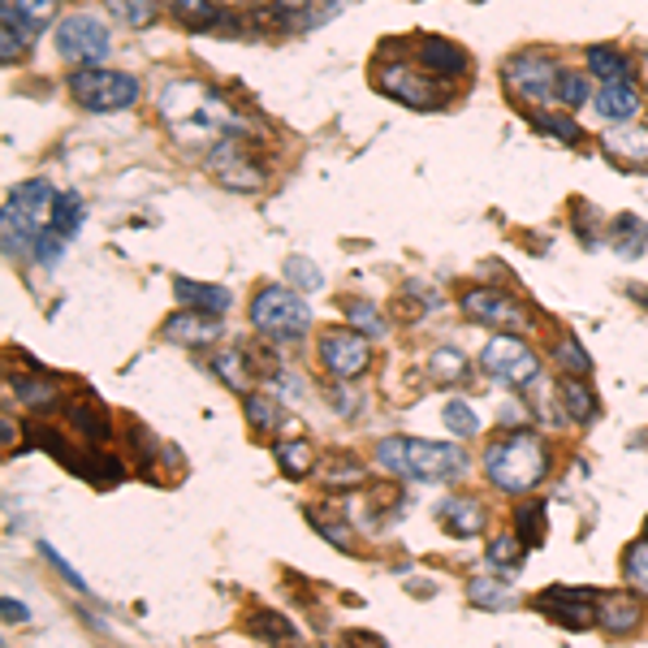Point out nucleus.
Returning a JSON list of instances; mask_svg holds the SVG:
<instances>
[{
    "mask_svg": "<svg viewBox=\"0 0 648 648\" xmlns=\"http://www.w3.org/2000/svg\"><path fill=\"white\" fill-rule=\"evenodd\" d=\"M557 100L571 108H579L584 100H588V79L575 74V70H562V74H557Z\"/></svg>",
    "mask_w": 648,
    "mask_h": 648,
    "instance_id": "obj_46",
    "label": "nucleus"
},
{
    "mask_svg": "<svg viewBox=\"0 0 648 648\" xmlns=\"http://www.w3.org/2000/svg\"><path fill=\"white\" fill-rule=\"evenodd\" d=\"M208 173H213L220 187H229V191H260V187H264L260 160H255L233 134H225V139L213 143V152H208Z\"/></svg>",
    "mask_w": 648,
    "mask_h": 648,
    "instance_id": "obj_10",
    "label": "nucleus"
},
{
    "mask_svg": "<svg viewBox=\"0 0 648 648\" xmlns=\"http://www.w3.org/2000/svg\"><path fill=\"white\" fill-rule=\"evenodd\" d=\"M467 601L480 605V610H511L515 605V592L502 579H471L467 584Z\"/></svg>",
    "mask_w": 648,
    "mask_h": 648,
    "instance_id": "obj_32",
    "label": "nucleus"
},
{
    "mask_svg": "<svg viewBox=\"0 0 648 648\" xmlns=\"http://www.w3.org/2000/svg\"><path fill=\"white\" fill-rule=\"evenodd\" d=\"M463 312H467L471 321L497 324V328H532L528 312H524L511 295H502V290H467V295H463Z\"/></svg>",
    "mask_w": 648,
    "mask_h": 648,
    "instance_id": "obj_13",
    "label": "nucleus"
},
{
    "mask_svg": "<svg viewBox=\"0 0 648 648\" xmlns=\"http://www.w3.org/2000/svg\"><path fill=\"white\" fill-rule=\"evenodd\" d=\"M436 524H441L449 537L471 540V537H480V532H484L489 511H484V502H480V497H471V493H454V497H445V502L436 506Z\"/></svg>",
    "mask_w": 648,
    "mask_h": 648,
    "instance_id": "obj_14",
    "label": "nucleus"
},
{
    "mask_svg": "<svg viewBox=\"0 0 648 648\" xmlns=\"http://www.w3.org/2000/svg\"><path fill=\"white\" fill-rule=\"evenodd\" d=\"M0 610H4V623H26V619H31V610H26L17 597H4Z\"/></svg>",
    "mask_w": 648,
    "mask_h": 648,
    "instance_id": "obj_52",
    "label": "nucleus"
},
{
    "mask_svg": "<svg viewBox=\"0 0 648 648\" xmlns=\"http://www.w3.org/2000/svg\"><path fill=\"white\" fill-rule=\"evenodd\" d=\"M441 420H445V429L454 432V436H467V441L480 432V420H476V411H471L467 403H449V407L441 411Z\"/></svg>",
    "mask_w": 648,
    "mask_h": 648,
    "instance_id": "obj_43",
    "label": "nucleus"
},
{
    "mask_svg": "<svg viewBox=\"0 0 648 648\" xmlns=\"http://www.w3.org/2000/svg\"><path fill=\"white\" fill-rule=\"evenodd\" d=\"M169 9L182 17V26H191V31H213L216 22H220V9H216L213 0H169Z\"/></svg>",
    "mask_w": 648,
    "mask_h": 648,
    "instance_id": "obj_36",
    "label": "nucleus"
},
{
    "mask_svg": "<svg viewBox=\"0 0 648 648\" xmlns=\"http://www.w3.org/2000/svg\"><path fill=\"white\" fill-rule=\"evenodd\" d=\"M213 372L229 385V389L251 394V359H247V350H225V355H216Z\"/></svg>",
    "mask_w": 648,
    "mask_h": 648,
    "instance_id": "obj_31",
    "label": "nucleus"
},
{
    "mask_svg": "<svg viewBox=\"0 0 648 648\" xmlns=\"http://www.w3.org/2000/svg\"><path fill=\"white\" fill-rule=\"evenodd\" d=\"M328 403H333L341 416H355V411L363 407V398H355V389H350V385H337V389H328Z\"/></svg>",
    "mask_w": 648,
    "mask_h": 648,
    "instance_id": "obj_50",
    "label": "nucleus"
},
{
    "mask_svg": "<svg viewBox=\"0 0 648 648\" xmlns=\"http://www.w3.org/2000/svg\"><path fill=\"white\" fill-rule=\"evenodd\" d=\"M407 476L424 484H449L467 476V449L441 441H411L407 436Z\"/></svg>",
    "mask_w": 648,
    "mask_h": 648,
    "instance_id": "obj_9",
    "label": "nucleus"
},
{
    "mask_svg": "<svg viewBox=\"0 0 648 648\" xmlns=\"http://www.w3.org/2000/svg\"><path fill=\"white\" fill-rule=\"evenodd\" d=\"M557 74H562V70H557L544 52H515V57L502 65V79H506L511 96L524 100V105H540V100L557 96Z\"/></svg>",
    "mask_w": 648,
    "mask_h": 648,
    "instance_id": "obj_8",
    "label": "nucleus"
},
{
    "mask_svg": "<svg viewBox=\"0 0 648 648\" xmlns=\"http://www.w3.org/2000/svg\"><path fill=\"white\" fill-rule=\"evenodd\" d=\"M429 376L436 385H458L467 376V355H458L454 346H441L429 355Z\"/></svg>",
    "mask_w": 648,
    "mask_h": 648,
    "instance_id": "obj_33",
    "label": "nucleus"
},
{
    "mask_svg": "<svg viewBox=\"0 0 648 648\" xmlns=\"http://www.w3.org/2000/svg\"><path fill=\"white\" fill-rule=\"evenodd\" d=\"M0 26H13L22 39H31L35 31H44L57 13V0H0Z\"/></svg>",
    "mask_w": 648,
    "mask_h": 648,
    "instance_id": "obj_18",
    "label": "nucleus"
},
{
    "mask_svg": "<svg viewBox=\"0 0 648 648\" xmlns=\"http://www.w3.org/2000/svg\"><path fill=\"white\" fill-rule=\"evenodd\" d=\"M605 152L619 156L623 165H636V169H640V165H648V130L636 125V121L610 130V134H605Z\"/></svg>",
    "mask_w": 648,
    "mask_h": 648,
    "instance_id": "obj_23",
    "label": "nucleus"
},
{
    "mask_svg": "<svg viewBox=\"0 0 648 648\" xmlns=\"http://www.w3.org/2000/svg\"><path fill=\"white\" fill-rule=\"evenodd\" d=\"M540 532H544V511L540 506H519V537H524V544H540Z\"/></svg>",
    "mask_w": 648,
    "mask_h": 648,
    "instance_id": "obj_47",
    "label": "nucleus"
},
{
    "mask_svg": "<svg viewBox=\"0 0 648 648\" xmlns=\"http://www.w3.org/2000/svg\"><path fill=\"white\" fill-rule=\"evenodd\" d=\"M645 537H648V524H645Z\"/></svg>",
    "mask_w": 648,
    "mask_h": 648,
    "instance_id": "obj_54",
    "label": "nucleus"
},
{
    "mask_svg": "<svg viewBox=\"0 0 648 648\" xmlns=\"http://www.w3.org/2000/svg\"><path fill=\"white\" fill-rule=\"evenodd\" d=\"M247 627L255 632V640H264L268 648H299V632L290 619H281L277 610H251Z\"/></svg>",
    "mask_w": 648,
    "mask_h": 648,
    "instance_id": "obj_22",
    "label": "nucleus"
},
{
    "mask_svg": "<svg viewBox=\"0 0 648 648\" xmlns=\"http://www.w3.org/2000/svg\"><path fill=\"white\" fill-rule=\"evenodd\" d=\"M173 290H178V303H182L187 312H204V316H220V312H229V303H233L229 290L208 286V281H191V277H178Z\"/></svg>",
    "mask_w": 648,
    "mask_h": 648,
    "instance_id": "obj_19",
    "label": "nucleus"
},
{
    "mask_svg": "<svg viewBox=\"0 0 648 648\" xmlns=\"http://www.w3.org/2000/svg\"><path fill=\"white\" fill-rule=\"evenodd\" d=\"M597 112H601L605 121H614V125H627V121H636V112H640V96H636L627 83H605V87L597 92Z\"/></svg>",
    "mask_w": 648,
    "mask_h": 648,
    "instance_id": "obj_24",
    "label": "nucleus"
},
{
    "mask_svg": "<svg viewBox=\"0 0 648 648\" xmlns=\"http://www.w3.org/2000/svg\"><path fill=\"white\" fill-rule=\"evenodd\" d=\"M346 312H350L355 333H368V337H381V333H385V321H381V312H376L372 303H363V299H350V303H346Z\"/></svg>",
    "mask_w": 648,
    "mask_h": 648,
    "instance_id": "obj_44",
    "label": "nucleus"
},
{
    "mask_svg": "<svg viewBox=\"0 0 648 648\" xmlns=\"http://www.w3.org/2000/svg\"><path fill=\"white\" fill-rule=\"evenodd\" d=\"M35 445H39V449H48V454H57V458H61L65 467H74V471H83V463H79V454H74L70 445H65V436H61V432H57V429H48V424H35Z\"/></svg>",
    "mask_w": 648,
    "mask_h": 648,
    "instance_id": "obj_40",
    "label": "nucleus"
},
{
    "mask_svg": "<svg viewBox=\"0 0 648 648\" xmlns=\"http://www.w3.org/2000/svg\"><path fill=\"white\" fill-rule=\"evenodd\" d=\"M553 359H557V372H562V376H588V372H592V359L584 355V346H579L575 337H562V341L553 346Z\"/></svg>",
    "mask_w": 648,
    "mask_h": 648,
    "instance_id": "obj_38",
    "label": "nucleus"
},
{
    "mask_svg": "<svg viewBox=\"0 0 648 648\" xmlns=\"http://www.w3.org/2000/svg\"><path fill=\"white\" fill-rule=\"evenodd\" d=\"M286 277L295 281V290H321L324 286L321 268H316L308 255H290V260H286Z\"/></svg>",
    "mask_w": 648,
    "mask_h": 648,
    "instance_id": "obj_42",
    "label": "nucleus"
},
{
    "mask_svg": "<svg viewBox=\"0 0 648 648\" xmlns=\"http://www.w3.org/2000/svg\"><path fill=\"white\" fill-rule=\"evenodd\" d=\"M39 549H44V557H48V562L57 566V575H61V579H65L70 588H79V592H87V579H83V575H79V571H74V566H70V562H65V557H61L57 549H52V544H39Z\"/></svg>",
    "mask_w": 648,
    "mask_h": 648,
    "instance_id": "obj_48",
    "label": "nucleus"
},
{
    "mask_svg": "<svg viewBox=\"0 0 648 648\" xmlns=\"http://www.w3.org/2000/svg\"><path fill=\"white\" fill-rule=\"evenodd\" d=\"M273 458L281 463V471L290 480H308L316 471V445L308 436H295V441H277L273 445Z\"/></svg>",
    "mask_w": 648,
    "mask_h": 648,
    "instance_id": "obj_25",
    "label": "nucleus"
},
{
    "mask_svg": "<svg viewBox=\"0 0 648 648\" xmlns=\"http://www.w3.org/2000/svg\"><path fill=\"white\" fill-rule=\"evenodd\" d=\"M70 92L74 100L87 108V112H121L139 100V83L130 74H117L105 65H87L70 79Z\"/></svg>",
    "mask_w": 648,
    "mask_h": 648,
    "instance_id": "obj_5",
    "label": "nucleus"
},
{
    "mask_svg": "<svg viewBox=\"0 0 648 648\" xmlns=\"http://www.w3.org/2000/svg\"><path fill=\"white\" fill-rule=\"evenodd\" d=\"M83 476L96 480L100 489H108V484H117V480L125 476V467H121V458H112V454H92L87 467H83Z\"/></svg>",
    "mask_w": 648,
    "mask_h": 648,
    "instance_id": "obj_41",
    "label": "nucleus"
},
{
    "mask_svg": "<svg viewBox=\"0 0 648 648\" xmlns=\"http://www.w3.org/2000/svg\"><path fill=\"white\" fill-rule=\"evenodd\" d=\"M0 39H4V48H0V57H4V61H13V57L22 52V44H26V39H22L13 26H0Z\"/></svg>",
    "mask_w": 648,
    "mask_h": 648,
    "instance_id": "obj_51",
    "label": "nucleus"
},
{
    "mask_svg": "<svg viewBox=\"0 0 648 648\" xmlns=\"http://www.w3.org/2000/svg\"><path fill=\"white\" fill-rule=\"evenodd\" d=\"M61 242H65L61 233L44 229V233H39V242H35V260H39L44 268H48V264H57V260H61Z\"/></svg>",
    "mask_w": 648,
    "mask_h": 648,
    "instance_id": "obj_49",
    "label": "nucleus"
},
{
    "mask_svg": "<svg viewBox=\"0 0 648 648\" xmlns=\"http://www.w3.org/2000/svg\"><path fill=\"white\" fill-rule=\"evenodd\" d=\"M160 112H165V125L182 139V143H204L213 134L229 130V108L225 100L208 92L204 83H173L165 96H160Z\"/></svg>",
    "mask_w": 648,
    "mask_h": 648,
    "instance_id": "obj_1",
    "label": "nucleus"
},
{
    "mask_svg": "<svg viewBox=\"0 0 648 648\" xmlns=\"http://www.w3.org/2000/svg\"><path fill=\"white\" fill-rule=\"evenodd\" d=\"M524 553H528L524 537H511V532H502L497 540H489V562H493V566H506V571H515V566L524 562Z\"/></svg>",
    "mask_w": 648,
    "mask_h": 648,
    "instance_id": "obj_39",
    "label": "nucleus"
},
{
    "mask_svg": "<svg viewBox=\"0 0 648 648\" xmlns=\"http://www.w3.org/2000/svg\"><path fill=\"white\" fill-rule=\"evenodd\" d=\"M532 121H537L540 130H549L553 139H562V143H579V139H584V130H579L571 117H562V112H537Z\"/></svg>",
    "mask_w": 648,
    "mask_h": 648,
    "instance_id": "obj_45",
    "label": "nucleus"
},
{
    "mask_svg": "<svg viewBox=\"0 0 648 648\" xmlns=\"http://www.w3.org/2000/svg\"><path fill=\"white\" fill-rule=\"evenodd\" d=\"M9 385H13L17 398H22L26 407H35V411L57 407V385H52V376H17V381H9Z\"/></svg>",
    "mask_w": 648,
    "mask_h": 648,
    "instance_id": "obj_34",
    "label": "nucleus"
},
{
    "mask_svg": "<svg viewBox=\"0 0 648 648\" xmlns=\"http://www.w3.org/2000/svg\"><path fill=\"white\" fill-rule=\"evenodd\" d=\"M372 350H368V337L363 333H350V328H328L321 333V363L328 376L337 381H350L368 368Z\"/></svg>",
    "mask_w": 648,
    "mask_h": 648,
    "instance_id": "obj_11",
    "label": "nucleus"
},
{
    "mask_svg": "<svg viewBox=\"0 0 648 648\" xmlns=\"http://www.w3.org/2000/svg\"><path fill=\"white\" fill-rule=\"evenodd\" d=\"M484 372H489L493 381L511 385V389H524V385H532L540 376V359L524 337L502 333V337H493V341L484 346Z\"/></svg>",
    "mask_w": 648,
    "mask_h": 648,
    "instance_id": "obj_7",
    "label": "nucleus"
},
{
    "mask_svg": "<svg viewBox=\"0 0 648 648\" xmlns=\"http://www.w3.org/2000/svg\"><path fill=\"white\" fill-rule=\"evenodd\" d=\"M65 424L79 436H87L92 445H105L112 436V420H108L105 403L96 394H70L65 398Z\"/></svg>",
    "mask_w": 648,
    "mask_h": 648,
    "instance_id": "obj_16",
    "label": "nucleus"
},
{
    "mask_svg": "<svg viewBox=\"0 0 648 648\" xmlns=\"http://www.w3.org/2000/svg\"><path fill=\"white\" fill-rule=\"evenodd\" d=\"M52 187L44 178L35 182H22L17 191H9L4 200V213H0V242H4V255L17 260L26 251H35L39 233L48 229V216H52Z\"/></svg>",
    "mask_w": 648,
    "mask_h": 648,
    "instance_id": "obj_3",
    "label": "nucleus"
},
{
    "mask_svg": "<svg viewBox=\"0 0 648 648\" xmlns=\"http://www.w3.org/2000/svg\"><path fill=\"white\" fill-rule=\"evenodd\" d=\"M242 411H247V420H251V429L255 432H273L277 424H281V411H277L273 394H260V389L242 394Z\"/></svg>",
    "mask_w": 648,
    "mask_h": 648,
    "instance_id": "obj_35",
    "label": "nucleus"
},
{
    "mask_svg": "<svg viewBox=\"0 0 648 648\" xmlns=\"http://www.w3.org/2000/svg\"><path fill=\"white\" fill-rule=\"evenodd\" d=\"M557 398H562V411H566L575 424H588V420L597 416V394L584 385V376H562Z\"/></svg>",
    "mask_w": 648,
    "mask_h": 648,
    "instance_id": "obj_26",
    "label": "nucleus"
},
{
    "mask_svg": "<svg viewBox=\"0 0 648 648\" xmlns=\"http://www.w3.org/2000/svg\"><path fill=\"white\" fill-rule=\"evenodd\" d=\"M610 247L619 251V255H627V260H636L640 251L648 247V225L640 216H619L614 225H610Z\"/></svg>",
    "mask_w": 648,
    "mask_h": 648,
    "instance_id": "obj_27",
    "label": "nucleus"
},
{
    "mask_svg": "<svg viewBox=\"0 0 648 648\" xmlns=\"http://www.w3.org/2000/svg\"><path fill=\"white\" fill-rule=\"evenodd\" d=\"M623 575H627V584L648 597V537L632 540L627 549H623Z\"/></svg>",
    "mask_w": 648,
    "mask_h": 648,
    "instance_id": "obj_37",
    "label": "nucleus"
},
{
    "mask_svg": "<svg viewBox=\"0 0 648 648\" xmlns=\"http://www.w3.org/2000/svg\"><path fill=\"white\" fill-rule=\"evenodd\" d=\"M537 605L557 627H571V632H584L597 623V592H588V588H549V592H540Z\"/></svg>",
    "mask_w": 648,
    "mask_h": 648,
    "instance_id": "obj_12",
    "label": "nucleus"
},
{
    "mask_svg": "<svg viewBox=\"0 0 648 648\" xmlns=\"http://www.w3.org/2000/svg\"><path fill=\"white\" fill-rule=\"evenodd\" d=\"M346 648H389L381 636H372V632H346Z\"/></svg>",
    "mask_w": 648,
    "mask_h": 648,
    "instance_id": "obj_53",
    "label": "nucleus"
},
{
    "mask_svg": "<svg viewBox=\"0 0 648 648\" xmlns=\"http://www.w3.org/2000/svg\"><path fill=\"white\" fill-rule=\"evenodd\" d=\"M83 225V195L79 191H61L52 200V216H48V229L61 233V238H74Z\"/></svg>",
    "mask_w": 648,
    "mask_h": 648,
    "instance_id": "obj_29",
    "label": "nucleus"
},
{
    "mask_svg": "<svg viewBox=\"0 0 648 648\" xmlns=\"http://www.w3.org/2000/svg\"><path fill=\"white\" fill-rule=\"evenodd\" d=\"M105 9L130 31H143L160 17V0H105Z\"/></svg>",
    "mask_w": 648,
    "mask_h": 648,
    "instance_id": "obj_30",
    "label": "nucleus"
},
{
    "mask_svg": "<svg viewBox=\"0 0 648 648\" xmlns=\"http://www.w3.org/2000/svg\"><path fill=\"white\" fill-rule=\"evenodd\" d=\"M251 324L264 337H303L312 324V308L303 303V295H295L286 286H264L251 299Z\"/></svg>",
    "mask_w": 648,
    "mask_h": 648,
    "instance_id": "obj_4",
    "label": "nucleus"
},
{
    "mask_svg": "<svg viewBox=\"0 0 648 648\" xmlns=\"http://www.w3.org/2000/svg\"><path fill=\"white\" fill-rule=\"evenodd\" d=\"M165 337L178 341V346H208L220 337V324L216 316H204V312H178L165 321Z\"/></svg>",
    "mask_w": 648,
    "mask_h": 648,
    "instance_id": "obj_20",
    "label": "nucleus"
},
{
    "mask_svg": "<svg viewBox=\"0 0 648 648\" xmlns=\"http://www.w3.org/2000/svg\"><path fill=\"white\" fill-rule=\"evenodd\" d=\"M484 476L502 493H532L540 480L549 476V449L537 432H511L489 445L484 454Z\"/></svg>",
    "mask_w": 648,
    "mask_h": 648,
    "instance_id": "obj_2",
    "label": "nucleus"
},
{
    "mask_svg": "<svg viewBox=\"0 0 648 648\" xmlns=\"http://www.w3.org/2000/svg\"><path fill=\"white\" fill-rule=\"evenodd\" d=\"M640 619H645V610H640V601L632 592L597 597V623L605 627V636H632L640 627Z\"/></svg>",
    "mask_w": 648,
    "mask_h": 648,
    "instance_id": "obj_17",
    "label": "nucleus"
},
{
    "mask_svg": "<svg viewBox=\"0 0 648 648\" xmlns=\"http://www.w3.org/2000/svg\"><path fill=\"white\" fill-rule=\"evenodd\" d=\"M588 70L601 79V83H632V61L619 52V48H588Z\"/></svg>",
    "mask_w": 648,
    "mask_h": 648,
    "instance_id": "obj_28",
    "label": "nucleus"
},
{
    "mask_svg": "<svg viewBox=\"0 0 648 648\" xmlns=\"http://www.w3.org/2000/svg\"><path fill=\"white\" fill-rule=\"evenodd\" d=\"M57 52L65 61H74L79 70L87 65H100L108 52H112V39H108V26L92 13H70L61 26H57Z\"/></svg>",
    "mask_w": 648,
    "mask_h": 648,
    "instance_id": "obj_6",
    "label": "nucleus"
},
{
    "mask_svg": "<svg viewBox=\"0 0 648 648\" xmlns=\"http://www.w3.org/2000/svg\"><path fill=\"white\" fill-rule=\"evenodd\" d=\"M420 65L432 70V74H441V79H463L471 70V61H467L463 48H454L449 39H432V35L420 44Z\"/></svg>",
    "mask_w": 648,
    "mask_h": 648,
    "instance_id": "obj_21",
    "label": "nucleus"
},
{
    "mask_svg": "<svg viewBox=\"0 0 648 648\" xmlns=\"http://www.w3.org/2000/svg\"><path fill=\"white\" fill-rule=\"evenodd\" d=\"M376 83H381L385 96H394V100H403V105H411V108L436 105L432 83L420 74V70H407V65H381V70H376Z\"/></svg>",
    "mask_w": 648,
    "mask_h": 648,
    "instance_id": "obj_15",
    "label": "nucleus"
}]
</instances>
